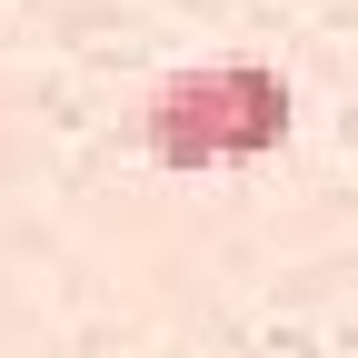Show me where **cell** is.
<instances>
[{
	"label": "cell",
	"instance_id": "obj_1",
	"mask_svg": "<svg viewBox=\"0 0 358 358\" xmlns=\"http://www.w3.org/2000/svg\"><path fill=\"white\" fill-rule=\"evenodd\" d=\"M150 159L169 169H229V159H268L289 140V80L268 60H199L169 70L150 90Z\"/></svg>",
	"mask_w": 358,
	"mask_h": 358
}]
</instances>
